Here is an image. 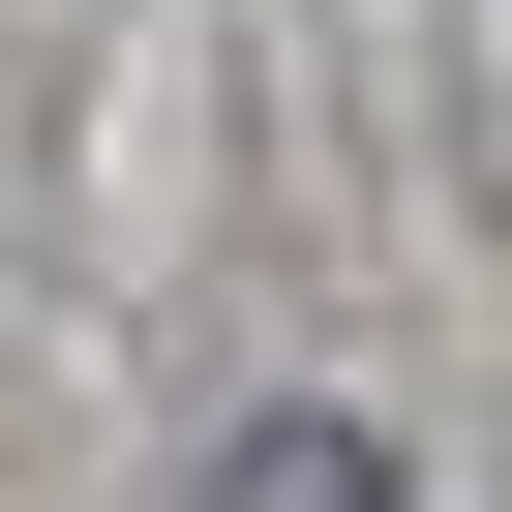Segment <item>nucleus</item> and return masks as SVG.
<instances>
[{"label": "nucleus", "instance_id": "obj_1", "mask_svg": "<svg viewBox=\"0 0 512 512\" xmlns=\"http://www.w3.org/2000/svg\"><path fill=\"white\" fill-rule=\"evenodd\" d=\"M211 512H422V482H392L362 422H241V452H211Z\"/></svg>", "mask_w": 512, "mask_h": 512}]
</instances>
